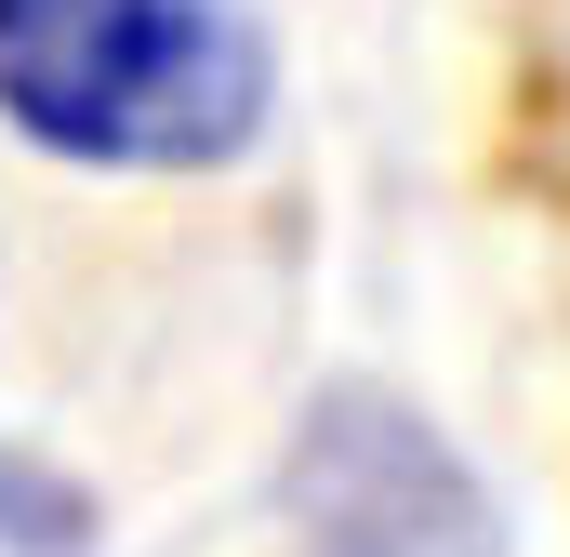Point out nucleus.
Wrapping results in <instances>:
<instances>
[{"label": "nucleus", "instance_id": "f257e3e1", "mask_svg": "<svg viewBox=\"0 0 570 557\" xmlns=\"http://www.w3.org/2000/svg\"><path fill=\"white\" fill-rule=\"evenodd\" d=\"M253 0H0V120L107 173H213L266 134Z\"/></svg>", "mask_w": 570, "mask_h": 557}, {"label": "nucleus", "instance_id": "7ed1b4c3", "mask_svg": "<svg viewBox=\"0 0 570 557\" xmlns=\"http://www.w3.org/2000/svg\"><path fill=\"white\" fill-rule=\"evenodd\" d=\"M0 557H94V505L27 451H0Z\"/></svg>", "mask_w": 570, "mask_h": 557}, {"label": "nucleus", "instance_id": "f03ea898", "mask_svg": "<svg viewBox=\"0 0 570 557\" xmlns=\"http://www.w3.org/2000/svg\"><path fill=\"white\" fill-rule=\"evenodd\" d=\"M292 491H305L318 557H491L464 465L412 412H385V399H332V412L305 424Z\"/></svg>", "mask_w": 570, "mask_h": 557}]
</instances>
